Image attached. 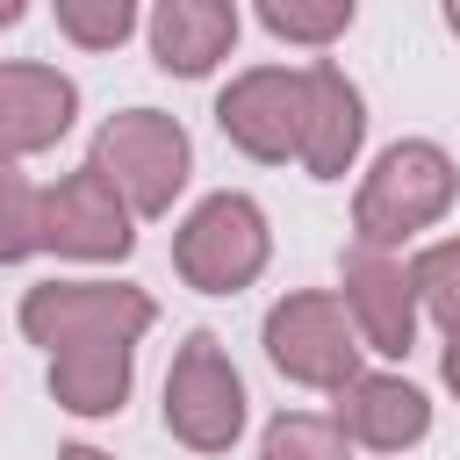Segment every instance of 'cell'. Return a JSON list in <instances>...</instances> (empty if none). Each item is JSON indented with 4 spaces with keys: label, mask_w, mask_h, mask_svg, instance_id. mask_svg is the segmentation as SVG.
Returning <instances> with one entry per match:
<instances>
[{
    "label": "cell",
    "mask_w": 460,
    "mask_h": 460,
    "mask_svg": "<svg viewBox=\"0 0 460 460\" xmlns=\"http://www.w3.org/2000/svg\"><path fill=\"white\" fill-rule=\"evenodd\" d=\"M453 194H460L453 158H446L438 144H424V137H402V144H388V151L374 158V172H367V187H359V201H352V230H359V244L388 252V244H402L410 230L438 223V216L453 208Z\"/></svg>",
    "instance_id": "cell-1"
},
{
    "label": "cell",
    "mask_w": 460,
    "mask_h": 460,
    "mask_svg": "<svg viewBox=\"0 0 460 460\" xmlns=\"http://www.w3.org/2000/svg\"><path fill=\"white\" fill-rule=\"evenodd\" d=\"M187 129L172 122V115H158V108H122V115H108L101 122V137H93V172L129 201V216H165L172 208V194L187 187Z\"/></svg>",
    "instance_id": "cell-2"
},
{
    "label": "cell",
    "mask_w": 460,
    "mask_h": 460,
    "mask_svg": "<svg viewBox=\"0 0 460 460\" xmlns=\"http://www.w3.org/2000/svg\"><path fill=\"white\" fill-rule=\"evenodd\" d=\"M151 295L144 288H115V280H43L22 295V331L43 352H72V345H137L151 331Z\"/></svg>",
    "instance_id": "cell-3"
},
{
    "label": "cell",
    "mask_w": 460,
    "mask_h": 460,
    "mask_svg": "<svg viewBox=\"0 0 460 460\" xmlns=\"http://www.w3.org/2000/svg\"><path fill=\"white\" fill-rule=\"evenodd\" d=\"M266 359L302 388H345V381H359V323L323 288L288 295L266 309Z\"/></svg>",
    "instance_id": "cell-4"
},
{
    "label": "cell",
    "mask_w": 460,
    "mask_h": 460,
    "mask_svg": "<svg viewBox=\"0 0 460 460\" xmlns=\"http://www.w3.org/2000/svg\"><path fill=\"white\" fill-rule=\"evenodd\" d=\"M165 424L180 446L194 453H230L237 431H244V381L223 352L216 331H194L180 352H172V374H165Z\"/></svg>",
    "instance_id": "cell-5"
},
{
    "label": "cell",
    "mask_w": 460,
    "mask_h": 460,
    "mask_svg": "<svg viewBox=\"0 0 460 460\" xmlns=\"http://www.w3.org/2000/svg\"><path fill=\"white\" fill-rule=\"evenodd\" d=\"M172 266H180V280L201 288V295H237V288H252L259 266H266V216H259V201H252V194H208V201L180 223Z\"/></svg>",
    "instance_id": "cell-6"
},
{
    "label": "cell",
    "mask_w": 460,
    "mask_h": 460,
    "mask_svg": "<svg viewBox=\"0 0 460 460\" xmlns=\"http://www.w3.org/2000/svg\"><path fill=\"white\" fill-rule=\"evenodd\" d=\"M216 122L223 137L244 151V158H302V122H309V72H280V65H259V72H237L216 101Z\"/></svg>",
    "instance_id": "cell-7"
},
{
    "label": "cell",
    "mask_w": 460,
    "mask_h": 460,
    "mask_svg": "<svg viewBox=\"0 0 460 460\" xmlns=\"http://www.w3.org/2000/svg\"><path fill=\"white\" fill-rule=\"evenodd\" d=\"M43 244H50V252H72V259H122V252L137 244L129 201H122L93 165H79V172H65V180L43 194Z\"/></svg>",
    "instance_id": "cell-8"
},
{
    "label": "cell",
    "mask_w": 460,
    "mask_h": 460,
    "mask_svg": "<svg viewBox=\"0 0 460 460\" xmlns=\"http://www.w3.org/2000/svg\"><path fill=\"white\" fill-rule=\"evenodd\" d=\"M338 280H345V309H352L359 338H367L374 352L402 359V352L417 345V288H410V266H395V259L374 252V244H352L345 266H338Z\"/></svg>",
    "instance_id": "cell-9"
},
{
    "label": "cell",
    "mask_w": 460,
    "mask_h": 460,
    "mask_svg": "<svg viewBox=\"0 0 460 460\" xmlns=\"http://www.w3.org/2000/svg\"><path fill=\"white\" fill-rule=\"evenodd\" d=\"M72 79L50 65H0V158H29L50 151L72 129Z\"/></svg>",
    "instance_id": "cell-10"
},
{
    "label": "cell",
    "mask_w": 460,
    "mask_h": 460,
    "mask_svg": "<svg viewBox=\"0 0 460 460\" xmlns=\"http://www.w3.org/2000/svg\"><path fill=\"white\" fill-rule=\"evenodd\" d=\"M338 431L374 446V453H402L431 431V402L395 374H359L338 388Z\"/></svg>",
    "instance_id": "cell-11"
},
{
    "label": "cell",
    "mask_w": 460,
    "mask_h": 460,
    "mask_svg": "<svg viewBox=\"0 0 460 460\" xmlns=\"http://www.w3.org/2000/svg\"><path fill=\"white\" fill-rule=\"evenodd\" d=\"M237 43V7L230 0H158L151 7V58L180 79H201L216 58Z\"/></svg>",
    "instance_id": "cell-12"
},
{
    "label": "cell",
    "mask_w": 460,
    "mask_h": 460,
    "mask_svg": "<svg viewBox=\"0 0 460 460\" xmlns=\"http://www.w3.org/2000/svg\"><path fill=\"white\" fill-rule=\"evenodd\" d=\"M367 137V108H359V86L338 72V65H309V122H302V165L316 180H338L352 165Z\"/></svg>",
    "instance_id": "cell-13"
},
{
    "label": "cell",
    "mask_w": 460,
    "mask_h": 460,
    "mask_svg": "<svg viewBox=\"0 0 460 460\" xmlns=\"http://www.w3.org/2000/svg\"><path fill=\"white\" fill-rule=\"evenodd\" d=\"M129 367H137V345H72V352H50V395L72 417H108L129 395Z\"/></svg>",
    "instance_id": "cell-14"
},
{
    "label": "cell",
    "mask_w": 460,
    "mask_h": 460,
    "mask_svg": "<svg viewBox=\"0 0 460 460\" xmlns=\"http://www.w3.org/2000/svg\"><path fill=\"white\" fill-rule=\"evenodd\" d=\"M259 460H352V438L338 431V417L295 410V417H273V424H266Z\"/></svg>",
    "instance_id": "cell-15"
},
{
    "label": "cell",
    "mask_w": 460,
    "mask_h": 460,
    "mask_svg": "<svg viewBox=\"0 0 460 460\" xmlns=\"http://www.w3.org/2000/svg\"><path fill=\"white\" fill-rule=\"evenodd\" d=\"M410 288H417V302L431 309V323H438L446 338H460V237L417 252V259H410Z\"/></svg>",
    "instance_id": "cell-16"
},
{
    "label": "cell",
    "mask_w": 460,
    "mask_h": 460,
    "mask_svg": "<svg viewBox=\"0 0 460 460\" xmlns=\"http://www.w3.org/2000/svg\"><path fill=\"white\" fill-rule=\"evenodd\" d=\"M43 244V194L14 172V158H0V266L29 259Z\"/></svg>",
    "instance_id": "cell-17"
},
{
    "label": "cell",
    "mask_w": 460,
    "mask_h": 460,
    "mask_svg": "<svg viewBox=\"0 0 460 460\" xmlns=\"http://www.w3.org/2000/svg\"><path fill=\"white\" fill-rule=\"evenodd\" d=\"M359 0H259V22L280 36V43H331L345 36Z\"/></svg>",
    "instance_id": "cell-18"
},
{
    "label": "cell",
    "mask_w": 460,
    "mask_h": 460,
    "mask_svg": "<svg viewBox=\"0 0 460 460\" xmlns=\"http://www.w3.org/2000/svg\"><path fill=\"white\" fill-rule=\"evenodd\" d=\"M58 29L79 50H115L137 29V0H58Z\"/></svg>",
    "instance_id": "cell-19"
},
{
    "label": "cell",
    "mask_w": 460,
    "mask_h": 460,
    "mask_svg": "<svg viewBox=\"0 0 460 460\" xmlns=\"http://www.w3.org/2000/svg\"><path fill=\"white\" fill-rule=\"evenodd\" d=\"M446 388H453V395H460V338H453V345H446Z\"/></svg>",
    "instance_id": "cell-20"
},
{
    "label": "cell",
    "mask_w": 460,
    "mask_h": 460,
    "mask_svg": "<svg viewBox=\"0 0 460 460\" xmlns=\"http://www.w3.org/2000/svg\"><path fill=\"white\" fill-rule=\"evenodd\" d=\"M58 460H108V453H101V446H65Z\"/></svg>",
    "instance_id": "cell-21"
},
{
    "label": "cell",
    "mask_w": 460,
    "mask_h": 460,
    "mask_svg": "<svg viewBox=\"0 0 460 460\" xmlns=\"http://www.w3.org/2000/svg\"><path fill=\"white\" fill-rule=\"evenodd\" d=\"M22 22V0H0V29H14Z\"/></svg>",
    "instance_id": "cell-22"
},
{
    "label": "cell",
    "mask_w": 460,
    "mask_h": 460,
    "mask_svg": "<svg viewBox=\"0 0 460 460\" xmlns=\"http://www.w3.org/2000/svg\"><path fill=\"white\" fill-rule=\"evenodd\" d=\"M446 29H453V36H460V0H446Z\"/></svg>",
    "instance_id": "cell-23"
}]
</instances>
